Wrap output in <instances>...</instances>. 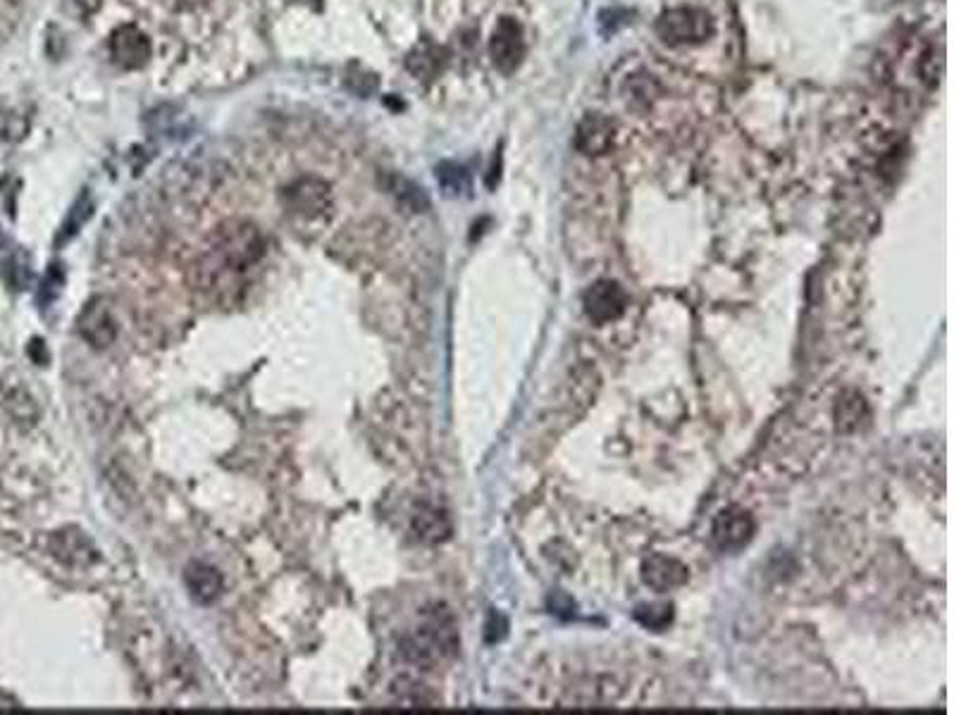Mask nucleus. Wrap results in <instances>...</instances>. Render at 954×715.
I'll return each instance as SVG.
<instances>
[{"label": "nucleus", "instance_id": "f257e3e1", "mask_svg": "<svg viewBox=\"0 0 954 715\" xmlns=\"http://www.w3.org/2000/svg\"><path fill=\"white\" fill-rule=\"evenodd\" d=\"M263 251L265 241L258 227H253L251 222H229V225L218 229L208 258L198 267L203 275V284L218 286L220 279L244 275L246 270L258 265V260L263 258Z\"/></svg>", "mask_w": 954, "mask_h": 715}, {"label": "nucleus", "instance_id": "f03ea898", "mask_svg": "<svg viewBox=\"0 0 954 715\" xmlns=\"http://www.w3.org/2000/svg\"><path fill=\"white\" fill-rule=\"evenodd\" d=\"M458 649V627L446 606H430L420 613L418 623L401 639V654L418 668H435L449 661Z\"/></svg>", "mask_w": 954, "mask_h": 715}, {"label": "nucleus", "instance_id": "7ed1b4c3", "mask_svg": "<svg viewBox=\"0 0 954 715\" xmlns=\"http://www.w3.org/2000/svg\"><path fill=\"white\" fill-rule=\"evenodd\" d=\"M714 31V17L702 8H692V5L661 12V17L656 20V34L668 46H697V43L709 41Z\"/></svg>", "mask_w": 954, "mask_h": 715}, {"label": "nucleus", "instance_id": "20e7f679", "mask_svg": "<svg viewBox=\"0 0 954 715\" xmlns=\"http://www.w3.org/2000/svg\"><path fill=\"white\" fill-rule=\"evenodd\" d=\"M284 205L301 220H318L332 208V191L318 177H303L284 191Z\"/></svg>", "mask_w": 954, "mask_h": 715}, {"label": "nucleus", "instance_id": "39448f33", "mask_svg": "<svg viewBox=\"0 0 954 715\" xmlns=\"http://www.w3.org/2000/svg\"><path fill=\"white\" fill-rule=\"evenodd\" d=\"M489 58L504 74H513L525 58V34L518 20L501 17L489 39Z\"/></svg>", "mask_w": 954, "mask_h": 715}, {"label": "nucleus", "instance_id": "423d86ee", "mask_svg": "<svg viewBox=\"0 0 954 715\" xmlns=\"http://www.w3.org/2000/svg\"><path fill=\"white\" fill-rule=\"evenodd\" d=\"M625 308H628V294H625L621 284L604 279V282H597L585 291L587 315L599 325L618 320L625 313Z\"/></svg>", "mask_w": 954, "mask_h": 715}, {"label": "nucleus", "instance_id": "0eeeda50", "mask_svg": "<svg viewBox=\"0 0 954 715\" xmlns=\"http://www.w3.org/2000/svg\"><path fill=\"white\" fill-rule=\"evenodd\" d=\"M754 534V520L752 515L742 508L730 506L721 511L714 520V542L721 551H740L742 546L749 544Z\"/></svg>", "mask_w": 954, "mask_h": 715}, {"label": "nucleus", "instance_id": "6e6552de", "mask_svg": "<svg viewBox=\"0 0 954 715\" xmlns=\"http://www.w3.org/2000/svg\"><path fill=\"white\" fill-rule=\"evenodd\" d=\"M110 53H113V60L125 70H139L141 65H146L148 55H151V43H148V36L134 24H122L113 31L110 36Z\"/></svg>", "mask_w": 954, "mask_h": 715}, {"label": "nucleus", "instance_id": "1a4fd4ad", "mask_svg": "<svg viewBox=\"0 0 954 715\" xmlns=\"http://www.w3.org/2000/svg\"><path fill=\"white\" fill-rule=\"evenodd\" d=\"M687 577H690L687 565L673 556H664V553H654V556H649L647 561L642 563L644 584L659 594L683 587Z\"/></svg>", "mask_w": 954, "mask_h": 715}, {"label": "nucleus", "instance_id": "9d476101", "mask_svg": "<svg viewBox=\"0 0 954 715\" xmlns=\"http://www.w3.org/2000/svg\"><path fill=\"white\" fill-rule=\"evenodd\" d=\"M613 132H616V127H613L609 117L590 113L585 115V120L578 124V132H575V146H578V151L585 155H604L613 143Z\"/></svg>", "mask_w": 954, "mask_h": 715}, {"label": "nucleus", "instance_id": "9b49d317", "mask_svg": "<svg viewBox=\"0 0 954 715\" xmlns=\"http://www.w3.org/2000/svg\"><path fill=\"white\" fill-rule=\"evenodd\" d=\"M184 582L198 603H213L222 594L220 570L208 563H191L184 572Z\"/></svg>", "mask_w": 954, "mask_h": 715}, {"label": "nucleus", "instance_id": "f8f14e48", "mask_svg": "<svg viewBox=\"0 0 954 715\" xmlns=\"http://www.w3.org/2000/svg\"><path fill=\"white\" fill-rule=\"evenodd\" d=\"M413 530L418 534V539H423L427 544L444 542L451 534L449 513L437 506H423L413 515Z\"/></svg>", "mask_w": 954, "mask_h": 715}, {"label": "nucleus", "instance_id": "ddd939ff", "mask_svg": "<svg viewBox=\"0 0 954 715\" xmlns=\"http://www.w3.org/2000/svg\"><path fill=\"white\" fill-rule=\"evenodd\" d=\"M444 60H446V55H444L442 48L435 46V43H430V41H423V43H418V46L413 48L411 55H408L406 65H408V70H411L418 79H432V77H437L439 70L444 67Z\"/></svg>", "mask_w": 954, "mask_h": 715}, {"label": "nucleus", "instance_id": "4468645a", "mask_svg": "<svg viewBox=\"0 0 954 715\" xmlns=\"http://www.w3.org/2000/svg\"><path fill=\"white\" fill-rule=\"evenodd\" d=\"M82 332L86 339L94 341L96 346H105L110 344L115 337V327L113 320H110V313L105 308H91L86 310L84 320H82Z\"/></svg>", "mask_w": 954, "mask_h": 715}, {"label": "nucleus", "instance_id": "2eb2a0df", "mask_svg": "<svg viewBox=\"0 0 954 715\" xmlns=\"http://www.w3.org/2000/svg\"><path fill=\"white\" fill-rule=\"evenodd\" d=\"M437 179L442 189L449 196H461L470 189V174L463 165L456 163H439L437 165Z\"/></svg>", "mask_w": 954, "mask_h": 715}, {"label": "nucleus", "instance_id": "dca6fc26", "mask_svg": "<svg viewBox=\"0 0 954 715\" xmlns=\"http://www.w3.org/2000/svg\"><path fill=\"white\" fill-rule=\"evenodd\" d=\"M635 620L640 625L649 627V630L661 632L671 625L673 606L671 603H642V606H637Z\"/></svg>", "mask_w": 954, "mask_h": 715}, {"label": "nucleus", "instance_id": "f3484780", "mask_svg": "<svg viewBox=\"0 0 954 715\" xmlns=\"http://www.w3.org/2000/svg\"><path fill=\"white\" fill-rule=\"evenodd\" d=\"M389 189H392V194L399 198L401 203H406L408 208H413V210H425L427 208V198H425L423 189H420L418 184L408 182V179H404V177H392V186H389Z\"/></svg>", "mask_w": 954, "mask_h": 715}, {"label": "nucleus", "instance_id": "a211bd4d", "mask_svg": "<svg viewBox=\"0 0 954 715\" xmlns=\"http://www.w3.org/2000/svg\"><path fill=\"white\" fill-rule=\"evenodd\" d=\"M74 3H77L79 8H82L84 12H89V15H91V12H94V10L98 8V5H101V0H74Z\"/></svg>", "mask_w": 954, "mask_h": 715}, {"label": "nucleus", "instance_id": "6ab92c4d", "mask_svg": "<svg viewBox=\"0 0 954 715\" xmlns=\"http://www.w3.org/2000/svg\"><path fill=\"white\" fill-rule=\"evenodd\" d=\"M294 3H303V5H311V8H318L320 0H294Z\"/></svg>", "mask_w": 954, "mask_h": 715}]
</instances>
